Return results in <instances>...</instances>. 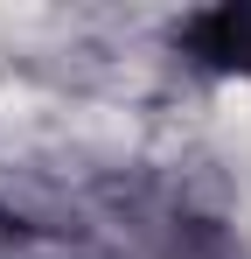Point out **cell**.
<instances>
[{"label":"cell","instance_id":"6da1fadb","mask_svg":"<svg viewBox=\"0 0 251 259\" xmlns=\"http://www.w3.org/2000/svg\"><path fill=\"white\" fill-rule=\"evenodd\" d=\"M189 49L216 70H251V7H209L189 21Z\"/></svg>","mask_w":251,"mask_h":259}]
</instances>
